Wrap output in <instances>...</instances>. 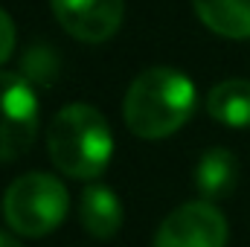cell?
I'll list each match as a JSON object with an SVG mask.
<instances>
[{
    "mask_svg": "<svg viewBox=\"0 0 250 247\" xmlns=\"http://www.w3.org/2000/svg\"><path fill=\"white\" fill-rule=\"evenodd\" d=\"M195 186L201 192L204 201H218V198H227L236 181H239V160L230 148H207L195 166Z\"/></svg>",
    "mask_w": 250,
    "mask_h": 247,
    "instance_id": "obj_8",
    "label": "cell"
},
{
    "mask_svg": "<svg viewBox=\"0 0 250 247\" xmlns=\"http://www.w3.org/2000/svg\"><path fill=\"white\" fill-rule=\"evenodd\" d=\"M79 221L93 239H114L123 227V204L105 184H90L79 195Z\"/></svg>",
    "mask_w": 250,
    "mask_h": 247,
    "instance_id": "obj_7",
    "label": "cell"
},
{
    "mask_svg": "<svg viewBox=\"0 0 250 247\" xmlns=\"http://www.w3.org/2000/svg\"><path fill=\"white\" fill-rule=\"evenodd\" d=\"M207 114L227 128H250V82L248 79L218 82L207 96Z\"/></svg>",
    "mask_w": 250,
    "mask_h": 247,
    "instance_id": "obj_9",
    "label": "cell"
},
{
    "mask_svg": "<svg viewBox=\"0 0 250 247\" xmlns=\"http://www.w3.org/2000/svg\"><path fill=\"white\" fill-rule=\"evenodd\" d=\"M198 18L224 38H250V0H192Z\"/></svg>",
    "mask_w": 250,
    "mask_h": 247,
    "instance_id": "obj_10",
    "label": "cell"
},
{
    "mask_svg": "<svg viewBox=\"0 0 250 247\" xmlns=\"http://www.w3.org/2000/svg\"><path fill=\"white\" fill-rule=\"evenodd\" d=\"M23 73H26V82L47 84V82L59 73V59H56L47 47H32V50H26V56H23Z\"/></svg>",
    "mask_w": 250,
    "mask_h": 247,
    "instance_id": "obj_11",
    "label": "cell"
},
{
    "mask_svg": "<svg viewBox=\"0 0 250 247\" xmlns=\"http://www.w3.org/2000/svg\"><path fill=\"white\" fill-rule=\"evenodd\" d=\"M38 134V96L32 82L0 70V163L23 157Z\"/></svg>",
    "mask_w": 250,
    "mask_h": 247,
    "instance_id": "obj_4",
    "label": "cell"
},
{
    "mask_svg": "<svg viewBox=\"0 0 250 247\" xmlns=\"http://www.w3.org/2000/svg\"><path fill=\"white\" fill-rule=\"evenodd\" d=\"M70 209V195L56 175L29 172L15 178L3 195V218L6 224L26 239L50 236Z\"/></svg>",
    "mask_w": 250,
    "mask_h": 247,
    "instance_id": "obj_3",
    "label": "cell"
},
{
    "mask_svg": "<svg viewBox=\"0 0 250 247\" xmlns=\"http://www.w3.org/2000/svg\"><path fill=\"white\" fill-rule=\"evenodd\" d=\"M198 93L187 73L175 67H148L125 90V125L140 140L172 137L189 123Z\"/></svg>",
    "mask_w": 250,
    "mask_h": 247,
    "instance_id": "obj_1",
    "label": "cell"
},
{
    "mask_svg": "<svg viewBox=\"0 0 250 247\" xmlns=\"http://www.w3.org/2000/svg\"><path fill=\"white\" fill-rule=\"evenodd\" d=\"M0 247H23L21 242H15L12 236H6V233H0Z\"/></svg>",
    "mask_w": 250,
    "mask_h": 247,
    "instance_id": "obj_13",
    "label": "cell"
},
{
    "mask_svg": "<svg viewBox=\"0 0 250 247\" xmlns=\"http://www.w3.org/2000/svg\"><path fill=\"white\" fill-rule=\"evenodd\" d=\"M12 47H15V23H12V18L0 9V64L12 56Z\"/></svg>",
    "mask_w": 250,
    "mask_h": 247,
    "instance_id": "obj_12",
    "label": "cell"
},
{
    "mask_svg": "<svg viewBox=\"0 0 250 247\" xmlns=\"http://www.w3.org/2000/svg\"><path fill=\"white\" fill-rule=\"evenodd\" d=\"M47 151L62 175L93 181L108 169L114 154L111 125L93 105H64L47 128Z\"/></svg>",
    "mask_w": 250,
    "mask_h": 247,
    "instance_id": "obj_2",
    "label": "cell"
},
{
    "mask_svg": "<svg viewBox=\"0 0 250 247\" xmlns=\"http://www.w3.org/2000/svg\"><path fill=\"white\" fill-rule=\"evenodd\" d=\"M56 21L84 44L108 41L125 15V0H50Z\"/></svg>",
    "mask_w": 250,
    "mask_h": 247,
    "instance_id": "obj_6",
    "label": "cell"
},
{
    "mask_svg": "<svg viewBox=\"0 0 250 247\" xmlns=\"http://www.w3.org/2000/svg\"><path fill=\"white\" fill-rule=\"evenodd\" d=\"M227 218L209 201H189L163 218L154 247H224Z\"/></svg>",
    "mask_w": 250,
    "mask_h": 247,
    "instance_id": "obj_5",
    "label": "cell"
}]
</instances>
